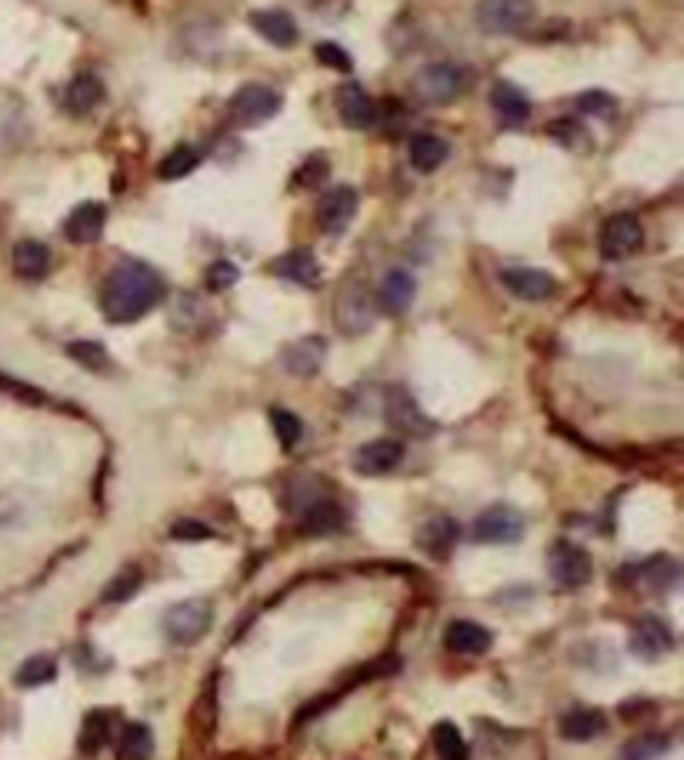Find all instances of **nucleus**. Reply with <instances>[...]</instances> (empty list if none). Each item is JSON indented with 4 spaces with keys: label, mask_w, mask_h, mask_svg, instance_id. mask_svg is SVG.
Returning <instances> with one entry per match:
<instances>
[{
    "label": "nucleus",
    "mask_w": 684,
    "mask_h": 760,
    "mask_svg": "<svg viewBox=\"0 0 684 760\" xmlns=\"http://www.w3.org/2000/svg\"><path fill=\"white\" fill-rule=\"evenodd\" d=\"M237 278H241V270H237V263H231V260H215L207 267V287L215 291V294H221V291H231L234 284H237Z\"/></svg>",
    "instance_id": "nucleus-39"
},
{
    "label": "nucleus",
    "mask_w": 684,
    "mask_h": 760,
    "mask_svg": "<svg viewBox=\"0 0 684 760\" xmlns=\"http://www.w3.org/2000/svg\"><path fill=\"white\" fill-rule=\"evenodd\" d=\"M414 294H417V281L411 278V270L394 267V270H388L381 287H378V307L388 317H404L414 304Z\"/></svg>",
    "instance_id": "nucleus-19"
},
{
    "label": "nucleus",
    "mask_w": 684,
    "mask_h": 760,
    "mask_svg": "<svg viewBox=\"0 0 684 760\" xmlns=\"http://www.w3.org/2000/svg\"><path fill=\"white\" fill-rule=\"evenodd\" d=\"M431 740H435V753H438V760H471L467 740H464V734L457 731V724H451V721L435 724Z\"/></svg>",
    "instance_id": "nucleus-32"
},
{
    "label": "nucleus",
    "mask_w": 684,
    "mask_h": 760,
    "mask_svg": "<svg viewBox=\"0 0 684 760\" xmlns=\"http://www.w3.org/2000/svg\"><path fill=\"white\" fill-rule=\"evenodd\" d=\"M645 244V228L635 213H614L604 221L598 234V250L604 260H624L631 254H638Z\"/></svg>",
    "instance_id": "nucleus-8"
},
{
    "label": "nucleus",
    "mask_w": 684,
    "mask_h": 760,
    "mask_svg": "<svg viewBox=\"0 0 684 760\" xmlns=\"http://www.w3.org/2000/svg\"><path fill=\"white\" fill-rule=\"evenodd\" d=\"M274 274L291 281V284H301V287H318L321 284V263L318 257H314L310 250L297 247V250H288L284 257L274 260Z\"/></svg>",
    "instance_id": "nucleus-23"
},
{
    "label": "nucleus",
    "mask_w": 684,
    "mask_h": 760,
    "mask_svg": "<svg viewBox=\"0 0 684 760\" xmlns=\"http://www.w3.org/2000/svg\"><path fill=\"white\" fill-rule=\"evenodd\" d=\"M338 118L344 121V127L351 131H371L378 124V103L371 100V94H367L361 84H344L338 87Z\"/></svg>",
    "instance_id": "nucleus-12"
},
{
    "label": "nucleus",
    "mask_w": 684,
    "mask_h": 760,
    "mask_svg": "<svg viewBox=\"0 0 684 760\" xmlns=\"http://www.w3.org/2000/svg\"><path fill=\"white\" fill-rule=\"evenodd\" d=\"M328 174H331L328 157L325 154H314V157H307L304 164L294 171V187H318V184L328 181Z\"/></svg>",
    "instance_id": "nucleus-38"
},
{
    "label": "nucleus",
    "mask_w": 684,
    "mask_h": 760,
    "mask_svg": "<svg viewBox=\"0 0 684 760\" xmlns=\"http://www.w3.org/2000/svg\"><path fill=\"white\" fill-rule=\"evenodd\" d=\"M608 731V718L598 708H574L558 721V734L567 744H588L595 737H601Z\"/></svg>",
    "instance_id": "nucleus-21"
},
{
    "label": "nucleus",
    "mask_w": 684,
    "mask_h": 760,
    "mask_svg": "<svg viewBox=\"0 0 684 760\" xmlns=\"http://www.w3.org/2000/svg\"><path fill=\"white\" fill-rule=\"evenodd\" d=\"M501 284L517 301H532V304L548 301L558 291V281L548 274V270H538V267H508V270H501Z\"/></svg>",
    "instance_id": "nucleus-14"
},
{
    "label": "nucleus",
    "mask_w": 684,
    "mask_h": 760,
    "mask_svg": "<svg viewBox=\"0 0 684 760\" xmlns=\"http://www.w3.org/2000/svg\"><path fill=\"white\" fill-rule=\"evenodd\" d=\"M247 21L260 37H265L268 44H274V47H294L297 37H301L294 17L288 11H254Z\"/></svg>",
    "instance_id": "nucleus-25"
},
{
    "label": "nucleus",
    "mask_w": 684,
    "mask_h": 760,
    "mask_svg": "<svg viewBox=\"0 0 684 760\" xmlns=\"http://www.w3.org/2000/svg\"><path fill=\"white\" fill-rule=\"evenodd\" d=\"M671 647H674V630L668 627V621L655 614L638 617L635 630H631V650H635L642 661H658Z\"/></svg>",
    "instance_id": "nucleus-15"
},
{
    "label": "nucleus",
    "mask_w": 684,
    "mask_h": 760,
    "mask_svg": "<svg viewBox=\"0 0 684 760\" xmlns=\"http://www.w3.org/2000/svg\"><path fill=\"white\" fill-rule=\"evenodd\" d=\"M334 323L338 331L347 338H361L364 331H371L375 323V297L367 294V287L361 281H351L338 301H334Z\"/></svg>",
    "instance_id": "nucleus-7"
},
{
    "label": "nucleus",
    "mask_w": 684,
    "mask_h": 760,
    "mask_svg": "<svg viewBox=\"0 0 684 760\" xmlns=\"http://www.w3.org/2000/svg\"><path fill=\"white\" fill-rule=\"evenodd\" d=\"M164 294H168L164 278L154 267L141 260H124L111 270L100 287V310L111 323H134L161 304Z\"/></svg>",
    "instance_id": "nucleus-1"
},
{
    "label": "nucleus",
    "mask_w": 684,
    "mask_h": 760,
    "mask_svg": "<svg viewBox=\"0 0 684 760\" xmlns=\"http://www.w3.org/2000/svg\"><path fill=\"white\" fill-rule=\"evenodd\" d=\"M577 111L582 114H595V118H604V114H611L614 111V97L611 94H604V90H585V94H577Z\"/></svg>",
    "instance_id": "nucleus-41"
},
{
    "label": "nucleus",
    "mask_w": 684,
    "mask_h": 760,
    "mask_svg": "<svg viewBox=\"0 0 684 760\" xmlns=\"http://www.w3.org/2000/svg\"><path fill=\"white\" fill-rule=\"evenodd\" d=\"M384 420L401 438H431L438 424L420 410V404L411 397L407 388H391L384 397Z\"/></svg>",
    "instance_id": "nucleus-4"
},
{
    "label": "nucleus",
    "mask_w": 684,
    "mask_h": 760,
    "mask_svg": "<svg viewBox=\"0 0 684 760\" xmlns=\"http://www.w3.org/2000/svg\"><path fill=\"white\" fill-rule=\"evenodd\" d=\"M111 724H114V714L108 711H90L84 718V727H81V737H77V750L84 757H94L103 750V744H108L111 737Z\"/></svg>",
    "instance_id": "nucleus-29"
},
{
    "label": "nucleus",
    "mask_w": 684,
    "mask_h": 760,
    "mask_svg": "<svg viewBox=\"0 0 684 760\" xmlns=\"http://www.w3.org/2000/svg\"><path fill=\"white\" fill-rule=\"evenodd\" d=\"M68 357L77 360L87 370H108L111 367V354L103 351L100 344H94V341H74V344H68Z\"/></svg>",
    "instance_id": "nucleus-37"
},
{
    "label": "nucleus",
    "mask_w": 684,
    "mask_h": 760,
    "mask_svg": "<svg viewBox=\"0 0 684 760\" xmlns=\"http://www.w3.org/2000/svg\"><path fill=\"white\" fill-rule=\"evenodd\" d=\"M457 537H461L457 520H451V517H431V520H425V527L417 530V548L425 551L428 557H435V561H444V557H451Z\"/></svg>",
    "instance_id": "nucleus-22"
},
{
    "label": "nucleus",
    "mask_w": 684,
    "mask_h": 760,
    "mask_svg": "<svg viewBox=\"0 0 684 760\" xmlns=\"http://www.w3.org/2000/svg\"><path fill=\"white\" fill-rule=\"evenodd\" d=\"M171 537L174 540H207V537H215V530H210L204 520H178L171 527Z\"/></svg>",
    "instance_id": "nucleus-43"
},
{
    "label": "nucleus",
    "mask_w": 684,
    "mask_h": 760,
    "mask_svg": "<svg viewBox=\"0 0 684 760\" xmlns=\"http://www.w3.org/2000/svg\"><path fill=\"white\" fill-rule=\"evenodd\" d=\"M103 224H108V207H103L100 200H84L68 213L64 237L71 244H94V241H100Z\"/></svg>",
    "instance_id": "nucleus-18"
},
{
    "label": "nucleus",
    "mask_w": 684,
    "mask_h": 760,
    "mask_svg": "<svg viewBox=\"0 0 684 760\" xmlns=\"http://www.w3.org/2000/svg\"><path fill=\"white\" fill-rule=\"evenodd\" d=\"M100 100H103V84H100L97 74H77V77H71V84L64 87V97H61L64 111L74 114V118L90 114Z\"/></svg>",
    "instance_id": "nucleus-26"
},
{
    "label": "nucleus",
    "mask_w": 684,
    "mask_h": 760,
    "mask_svg": "<svg viewBox=\"0 0 684 760\" xmlns=\"http://www.w3.org/2000/svg\"><path fill=\"white\" fill-rule=\"evenodd\" d=\"M491 111L498 114V121L504 127L517 131V127L528 124V118H532V97L524 94L517 84H511V81H498L491 87Z\"/></svg>",
    "instance_id": "nucleus-16"
},
{
    "label": "nucleus",
    "mask_w": 684,
    "mask_h": 760,
    "mask_svg": "<svg viewBox=\"0 0 684 760\" xmlns=\"http://www.w3.org/2000/svg\"><path fill=\"white\" fill-rule=\"evenodd\" d=\"M325 357H328L325 338H301V341H294V344H288L281 351V367L291 377H314L321 370Z\"/></svg>",
    "instance_id": "nucleus-20"
},
{
    "label": "nucleus",
    "mask_w": 684,
    "mask_h": 760,
    "mask_svg": "<svg viewBox=\"0 0 684 760\" xmlns=\"http://www.w3.org/2000/svg\"><path fill=\"white\" fill-rule=\"evenodd\" d=\"M538 17L535 0H481L478 24L488 34H521Z\"/></svg>",
    "instance_id": "nucleus-6"
},
{
    "label": "nucleus",
    "mask_w": 684,
    "mask_h": 760,
    "mask_svg": "<svg viewBox=\"0 0 684 760\" xmlns=\"http://www.w3.org/2000/svg\"><path fill=\"white\" fill-rule=\"evenodd\" d=\"M494 643L491 630L478 621H451L444 630V647L457 658H481Z\"/></svg>",
    "instance_id": "nucleus-17"
},
{
    "label": "nucleus",
    "mask_w": 684,
    "mask_h": 760,
    "mask_svg": "<svg viewBox=\"0 0 684 760\" xmlns=\"http://www.w3.org/2000/svg\"><path fill=\"white\" fill-rule=\"evenodd\" d=\"M210 624H215V608H210V601H200V597H191V601L168 608V614L161 621L168 640H174V643L200 640L210 630Z\"/></svg>",
    "instance_id": "nucleus-5"
},
{
    "label": "nucleus",
    "mask_w": 684,
    "mask_h": 760,
    "mask_svg": "<svg viewBox=\"0 0 684 760\" xmlns=\"http://www.w3.org/2000/svg\"><path fill=\"white\" fill-rule=\"evenodd\" d=\"M407 154H411V168L417 174H435L438 168L448 164L451 157V144L438 134H414L411 144H407Z\"/></svg>",
    "instance_id": "nucleus-24"
},
{
    "label": "nucleus",
    "mask_w": 684,
    "mask_h": 760,
    "mask_svg": "<svg viewBox=\"0 0 684 760\" xmlns=\"http://www.w3.org/2000/svg\"><path fill=\"white\" fill-rule=\"evenodd\" d=\"M154 753V734L147 724L131 721L121 727V740H118V760H150Z\"/></svg>",
    "instance_id": "nucleus-31"
},
{
    "label": "nucleus",
    "mask_w": 684,
    "mask_h": 760,
    "mask_svg": "<svg viewBox=\"0 0 684 760\" xmlns=\"http://www.w3.org/2000/svg\"><path fill=\"white\" fill-rule=\"evenodd\" d=\"M347 520V514L334 504V501H310L301 514V534H310V537H325V534H334L341 530Z\"/></svg>",
    "instance_id": "nucleus-27"
},
{
    "label": "nucleus",
    "mask_w": 684,
    "mask_h": 760,
    "mask_svg": "<svg viewBox=\"0 0 684 760\" xmlns=\"http://www.w3.org/2000/svg\"><path fill=\"white\" fill-rule=\"evenodd\" d=\"M141 584H144L141 567L127 564L124 571H118V574H114V580H111L108 587H103L100 601H103V604H124V601H131V597L141 590Z\"/></svg>",
    "instance_id": "nucleus-33"
},
{
    "label": "nucleus",
    "mask_w": 684,
    "mask_h": 760,
    "mask_svg": "<svg viewBox=\"0 0 684 760\" xmlns=\"http://www.w3.org/2000/svg\"><path fill=\"white\" fill-rule=\"evenodd\" d=\"M404 461V444L394 438H378V441H367L354 451V470L364 477H384L391 474L398 464Z\"/></svg>",
    "instance_id": "nucleus-13"
},
{
    "label": "nucleus",
    "mask_w": 684,
    "mask_h": 760,
    "mask_svg": "<svg viewBox=\"0 0 684 760\" xmlns=\"http://www.w3.org/2000/svg\"><path fill=\"white\" fill-rule=\"evenodd\" d=\"M197 150L194 147H187V144H181V147H174L164 160H161V168H157V174H161L164 181H178V177H187L194 168H197Z\"/></svg>",
    "instance_id": "nucleus-35"
},
{
    "label": "nucleus",
    "mask_w": 684,
    "mask_h": 760,
    "mask_svg": "<svg viewBox=\"0 0 684 760\" xmlns=\"http://www.w3.org/2000/svg\"><path fill=\"white\" fill-rule=\"evenodd\" d=\"M0 391H8V394L21 397V401H27V404H44V401H47V397H44L40 391H34L30 384H24V380L4 377V373H0Z\"/></svg>",
    "instance_id": "nucleus-42"
},
{
    "label": "nucleus",
    "mask_w": 684,
    "mask_h": 760,
    "mask_svg": "<svg viewBox=\"0 0 684 760\" xmlns=\"http://www.w3.org/2000/svg\"><path fill=\"white\" fill-rule=\"evenodd\" d=\"M314 53H318V61H321L325 68H331V71L351 74V68H354L351 53H347L341 44H331V40H325V44H318V47H314Z\"/></svg>",
    "instance_id": "nucleus-40"
},
{
    "label": "nucleus",
    "mask_w": 684,
    "mask_h": 760,
    "mask_svg": "<svg viewBox=\"0 0 684 760\" xmlns=\"http://www.w3.org/2000/svg\"><path fill=\"white\" fill-rule=\"evenodd\" d=\"M50 270V247L40 241H21L14 247V274L24 281H40Z\"/></svg>",
    "instance_id": "nucleus-28"
},
{
    "label": "nucleus",
    "mask_w": 684,
    "mask_h": 760,
    "mask_svg": "<svg viewBox=\"0 0 684 760\" xmlns=\"http://www.w3.org/2000/svg\"><path fill=\"white\" fill-rule=\"evenodd\" d=\"M271 424H274V433H278V441H281V448H297L301 444V438H304V424H301V417L297 414H291V410H284V407H274L271 410Z\"/></svg>",
    "instance_id": "nucleus-36"
},
{
    "label": "nucleus",
    "mask_w": 684,
    "mask_h": 760,
    "mask_svg": "<svg viewBox=\"0 0 684 760\" xmlns=\"http://www.w3.org/2000/svg\"><path fill=\"white\" fill-rule=\"evenodd\" d=\"M471 537H475L478 544H517L524 537V517L508 504H494L481 511L478 520L471 524Z\"/></svg>",
    "instance_id": "nucleus-9"
},
{
    "label": "nucleus",
    "mask_w": 684,
    "mask_h": 760,
    "mask_svg": "<svg viewBox=\"0 0 684 760\" xmlns=\"http://www.w3.org/2000/svg\"><path fill=\"white\" fill-rule=\"evenodd\" d=\"M471 84V74L461 68V64H451V61H438V64H428L420 68L417 77H414V94L425 100V103H435V107H444L451 100H457Z\"/></svg>",
    "instance_id": "nucleus-2"
},
{
    "label": "nucleus",
    "mask_w": 684,
    "mask_h": 760,
    "mask_svg": "<svg viewBox=\"0 0 684 760\" xmlns=\"http://www.w3.org/2000/svg\"><path fill=\"white\" fill-rule=\"evenodd\" d=\"M357 204H361V200H357V191H354V187H347V184L331 187V191L321 197V204H318V224H321V231L331 234V237L344 234V231L351 228V221H354Z\"/></svg>",
    "instance_id": "nucleus-11"
},
{
    "label": "nucleus",
    "mask_w": 684,
    "mask_h": 760,
    "mask_svg": "<svg viewBox=\"0 0 684 760\" xmlns=\"http://www.w3.org/2000/svg\"><path fill=\"white\" fill-rule=\"evenodd\" d=\"M548 571L561 587H585L595 574V564L585 548L571 544V540H558L548 554Z\"/></svg>",
    "instance_id": "nucleus-10"
},
{
    "label": "nucleus",
    "mask_w": 684,
    "mask_h": 760,
    "mask_svg": "<svg viewBox=\"0 0 684 760\" xmlns=\"http://www.w3.org/2000/svg\"><path fill=\"white\" fill-rule=\"evenodd\" d=\"M668 750H671V737L661 731H648V734H638L627 744H621L618 760H661Z\"/></svg>",
    "instance_id": "nucleus-30"
},
{
    "label": "nucleus",
    "mask_w": 684,
    "mask_h": 760,
    "mask_svg": "<svg viewBox=\"0 0 684 760\" xmlns=\"http://www.w3.org/2000/svg\"><path fill=\"white\" fill-rule=\"evenodd\" d=\"M58 677V661L50 658V654H34V658H27L21 667H17V674H14V681L21 684V687H44V684H50Z\"/></svg>",
    "instance_id": "nucleus-34"
},
{
    "label": "nucleus",
    "mask_w": 684,
    "mask_h": 760,
    "mask_svg": "<svg viewBox=\"0 0 684 760\" xmlns=\"http://www.w3.org/2000/svg\"><path fill=\"white\" fill-rule=\"evenodd\" d=\"M278 111H281V94L268 84H244L228 103V114L237 127H257L271 121Z\"/></svg>",
    "instance_id": "nucleus-3"
}]
</instances>
